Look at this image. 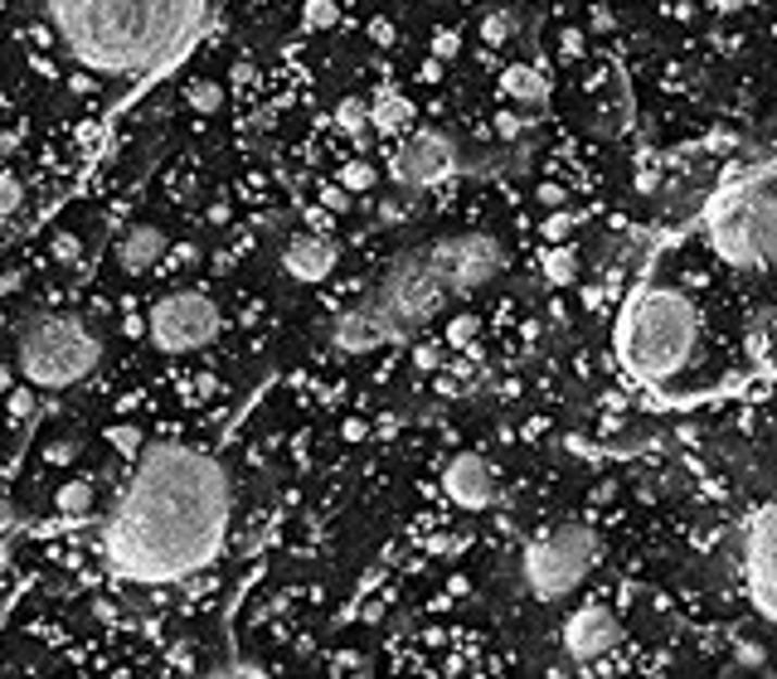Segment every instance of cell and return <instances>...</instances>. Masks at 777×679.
Masks as SVG:
<instances>
[{
	"label": "cell",
	"mask_w": 777,
	"mask_h": 679,
	"mask_svg": "<svg viewBox=\"0 0 777 679\" xmlns=\"http://www.w3.org/2000/svg\"><path fill=\"white\" fill-rule=\"evenodd\" d=\"M234 515V480L204 447L151 442L122 490L102 558L127 582H180L220 558Z\"/></svg>",
	"instance_id": "obj_1"
},
{
	"label": "cell",
	"mask_w": 777,
	"mask_h": 679,
	"mask_svg": "<svg viewBox=\"0 0 777 679\" xmlns=\"http://www.w3.org/2000/svg\"><path fill=\"white\" fill-rule=\"evenodd\" d=\"M204 0H49L68 59L92 73H151L195 35Z\"/></svg>",
	"instance_id": "obj_2"
},
{
	"label": "cell",
	"mask_w": 777,
	"mask_h": 679,
	"mask_svg": "<svg viewBox=\"0 0 777 679\" xmlns=\"http://www.w3.org/2000/svg\"><path fill=\"white\" fill-rule=\"evenodd\" d=\"M700 344V311L686 291L647 287L631 297L627 316L617 326L622 369L637 383H666L695 360Z\"/></svg>",
	"instance_id": "obj_3"
},
{
	"label": "cell",
	"mask_w": 777,
	"mask_h": 679,
	"mask_svg": "<svg viewBox=\"0 0 777 679\" xmlns=\"http://www.w3.org/2000/svg\"><path fill=\"white\" fill-rule=\"evenodd\" d=\"M773 161H759L749 171L729 175L714 194L704 228L710 248L739 272H763L773 263Z\"/></svg>",
	"instance_id": "obj_4"
},
{
	"label": "cell",
	"mask_w": 777,
	"mask_h": 679,
	"mask_svg": "<svg viewBox=\"0 0 777 679\" xmlns=\"http://www.w3.org/2000/svg\"><path fill=\"white\" fill-rule=\"evenodd\" d=\"M442 301H448V281L438 277V267L428 263V248L418 243V248L393 257L385 281H379V287L369 291V301L360 306V316L369 320V330L379 336V344L385 340H413L442 311Z\"/></svg>",
	"instance_id": "obj_5"
},
{
	"label": "cell",
	"mask_w": 777,
	"mask_h": 679,
	"mask_svg": "<svg viewBox=\"0 0 777 679\" xmlns=\"http://www.w3.org/2000/svg\"><path fill=\"white\" fill-rule=\"evenodd\" d=\"M102 360V340L78 316H35L20 326L15 364L35 389H74Z\"/></svg>",
	"instance_id": "obj_6"
},
{
	"label": "cell",
	"mask_w": 777,
	"mask_h": 679,
	"mask_svg": "<svg viewBox=\"0 0 777 679\" xmlns=\"http://www.w3.org/2000/svg\"><path fill=\"white\" fill-rule=\"evenodd\" d=\"M598 558H603V539H598V529L568 519V525L549 529V535H540L530 549H525V558H521L525 588H530L540 602L568 598V592H574L578 582L598 568Z\"/></svg>",
	"instance_id": "obj_7"
},
{
	"label": "cell",
	"mask_w": 777,
	"mask_h": 679,
	"mask_svg": "<svg viewBox=\"0 0 777 679\" xmlns=\"http://www.w3.org/2000/svg\"><path fill=\"white\" fill-rule=\"evenodd\" d=\"M147 330H151V344L161 354H190V350H204V344L220 336L224 316H220L210 291L180 287V291H165V297L151 306Z\"/></svg>",
	"instance_id": "obj_8"
},
{
	"label": "cell",
	"mask_w": 777,
	"mask_h": 679,
	"mask_svg": "<svg viewBox=\"0 0 777 679\" xmlns=\"http://www.w3.org/2000/svg\"><path fill=\"white\" fill-rule=\"evenodd\" d=\"M423 248H428V263L438 267V277L448 281V291H476L505 267V248L491 234H458Z\"/></svg>",
	"instance_id": "obj_9"
},
{
	"label": "cell",
	"mask_w": 777,
	"mask_h": 679,
	"mask_svg": "<svg viewBox=\"0 0 777 679\" xmlns=\"http://www.w3.org/2000/svg\"><path fill=\"white\" fill-rule=\"evenodd\" d=\"M458 171V141L448 131H413L399 141L389 161V180L403 185V190H428V185H442Z\"/></svg>",
	"instance_id": "obj_10"
},
{
	"label": "cell",
	"mask_w": 777,
	"mask_h": 679,
	"mask_svg": "<svg viewBox=\"0 0 777 679\" xmlns=\"http://www.w3.org/2000/svg\"><path fill=\"white\" fill-rule=\"evenodd\" d=\"M617 645H622V621L603 607V602H588V607H578L574 616H568V626H564V655L574 665L593 670L598 661L617 655Z\"/></svg>",
	"instance_id": "obj_11"
},
{
	"label": "cell",
	"mask_w": 777,
	"mask_h": 679,
	"mask_svg": "<svg viewBox=\"0 0 777 679\" xmlns=\"http://www.w3.org/2000/svg\"><path fill=\"white\" fill-rule=\"evenodd\" d=\"M743 588L753 598V612L763 621L777 616L773 602V505H759L749 519V535H743Z\"/></svg>",
	"instance_id": "obj_12"
},
{
	"label": "cell",
	"mask_w": 777,
	"mask_h": 679,
	"mask_svg": "<svg viewBox=\"0 0 777 679\" xmlns=\"http://www.w3.org/2000/svg\"><path fill=\"white\" fill-rule=\"evenodd\" d=\"M442 490H448V500H452L458 510H486V505L496 500L491 466H486L476 452L452 456L448 471H442Z\"/></svg>",
	"instance_id": "obj_13"
},
{
	"label": "cell",
	"mask_w": 777,
	"mask_h": 679,
	"mask_svg": "<svg viewBox=\"0 0 777 679\" xmlns=\"http://www.w3.org/2000/svg\"><path fill=\"white\" fill-rule=\"evenodd\" d=\"M165 248H171V238H165L161 224H131L127 234L117 238V248H112V263H117V272H127V277H147L165 257Z\"/></svg>",
	"instance_id": "obj_14"
},
{
	"label": "cell",
	"mask_w": 777,
	"mask_h": 679,
	"mask_svg": "<svg viewBox=\"0 0 777 679\" xmlns=\"http://www.w3.org/2000/svg\"><path fill=\"white\" fill-rule=\"evenodd\" d=\"M283 267L292 272L297 281L316 287V281H326L330 272H336V248H330V238H321V234H297L292 243L283 248Z\"/></svg>",
	"instance_id": "obj_15"
},
{
	"label": "cell",
	"mask_w": 777,
	"mask_h": 679,
	"mask_svg": "<svg viewBox=\"0 0 777 679\" xmlns=\"http://www.w3.org/2000/svg\"><path fill=\"white\" fill-rule=\"evenodd\" d=\"M501 92L511 102L540 108V102L549 98V78H544V68H535V64H505L501 68Z\"/></svg>",
	"instance_id": "obj_16"
},
{
	"label": "cell",
	"mask_w": 777,
	"mask_h": 679,
	"mask_svg": "<svg viewBox=\"0 0 777 679\" xmlns=\"http://www.w3.org/2000/svg\"><path fill=\"white\" fill-rule=\"evenodd\" d=\"M369 127L375 131H389V136H403L413 127V102L393 88H379V98L369 102Z\"/></svg>",
	"instance_id": "obj_17"
},
{
	"label": "cell",
	"mask_w": 777,
	"mask_h": 679,
	"mask_svg": "<svg viewBox=\"0 0 777 679\" xmlns=\"http://www.w3.org/2000/svg\"><path fill=\"white\" fill-rule=\"evenodd\" d=\"M336 350H350V354L379 350V336H375V330H369V320L360 316V311H350V316H340V326H336Z\"/></svg>",
	"instance_id": "obj_18"
},
{
	"label": "cell",
	"mask_w": 777,
	"mask_h": 679,
	"mask_svg": "<svg viewBox=\"0 0 777 679\" xmlns=\"http://www.w3.org/2000/svg\"><path fill=\"white\" fill-rule=\"evenodd\" d=\"M54 510H59V515H64V519H83V515H88V510H92V480H83V476H68L64 480V486H59L54 490Z\"/></svg>",
	"instance_id": "obj_19"
},
{
	"label": "cell",
	"mask_w": 777,
	"mask_h": 679,
	"mask_svg": "<svg viewBox=\"0 0 777 679\" xmlns=\"http://www.w3.org/2000/svg\"><path fill=\"white\" fill-rule=\"evenodd\" d=\"M540 272H544V281L549 287H574V277H578V257H574V248H544L540 253Z\"/></svg>",
	"instance_id": "obj_20"
},
{
	"label": "cell",
	"mask_w": 777,
	"mask_h": 679,
	"mask_svg": "<svg viewBox=\"0 0 777 679\" xmlns=\"http://www.w3.org/2000/svg\"><path fill=\"white\" fill-rule=\"evenodd\" d=\"M185 108H190L195 117H214V112L224 108V88L214 78H190L185 83Z\"/></svg>",
	"instance_id": "obj_21"
},
{
	"label": "cell",
	"mask_w": 777,
	"mask_h": 679,
	"mask_svg": "<svg viewBox=\"0 0 777 679\" xmlns=\"http://www.w3.org/2000/svg\"><path fill=\"white\" fill-rule=\"evenodd\" d=\"M302 25L311 35H321V29H336L340 25V0H306L302 5Z\"/></svg>",
	"instance_id": "obj_22"
},
{
	"label": "cell",
	"mask_w": 777,
	"mask_h": 679,
	"mask_svg": "<svg viewBox=\"0 0 777 679\" xmlns=\"http://www.w3.org/2000/svg\"><path fill=\"white\" fill-rule=\"evenodd\" d=\"M340 185H346L350 194H369L379 185V171L369 161H346L340 165Z\"/></svg>",
	"instance_id": "obj_23"
},
{
	"label": "cell",
	"mask_w": 777,
	"mask_h": 679,
	"mask_svg": "<svg viewBox=\"0 0 777 679\" xmlns=\"http://www.w3.org/2000/svg\"><path fill=\"white\" fill-rule=\"evenodd\" d=\"M20 209H25V180L0 165V218H15Z\"/></svg>",
	"instance_id": "obj_24"
},
{
	"label": "cell",
	"mask_w": 777,
	"mask_h": 679,
	"mask_svg": "<svg viewBox=\"0 0 777 679\" xmlns=\"http://www.w3.org/2000/svg\"><path fill=\"white\" fill-rule=\"evenodd\" d=\"M336 127L340 131H365L369 127V108H365V102H360V98H340V108H336Z\"/></svg>",
	"instance_id": "obj_25"
},
{
	"label": "cell",
	"mask_w": 777,
	"mask_h": 679,
	"mask_svg": "<svg viewBox=\"0 0 777 679\" xmlns=\"http://www.w3.org/2000/svg\"><path fill=\"white\" fill-rule=\"evenodd\" d=\"M476 326H481L476 316H452L448 330H442V344H452V350H466V344L476 340Z\"/></svg>",
	"instance_id": "obj_26"
},
{
	"label": "cell",
	"mask_w": 777,
	"mask_h": 679,
	"mask_svg": "<svg viewBox=\"0 0 777 679\" xmlns=\"http://www.w3.org/2000/svg\"><path fill=\"white\" fill-rule=\"evenodd\" d=\"M511 35H515V20L505 15V10H491V15L481 20V39H486V45H505Z\"/></svg>",
	"instance_id": "obj_27"
},
{
	"label": "cell",
	"mask_w": 777,
	"mask_h": 679,
	"mask_svg": "<svg viewBox=\"0 0 777 679\" xmlns=\"http://www.w3.org/2000/svg\"><path fill=\"white\" fill-rule=\"evenodd\" d=\"M108 442H112V452H122V456H137V452H141V432H137L131 423L108 427Z\"/></svg>",
	"instance_id": "obj_28"
},
{
	"label": "cell",
	"mask_w": 777,
	"mask_h": 679,
	"mask_svg": "<svg viewBox=\"0 0 777 679\" xmlns=\"http://www.w3.org/2000/svg\"><path fill=\"white\" fill-rule=\"evenodd\" d=\"M78 452H83V442H74V437H54V442L45 447V462L49 466H68V462H78Z\"/></svg>",
	"instance_id": "obj_29"
},
{
	"label": "cell",
	"mask_w": 777,
	"mask_h": 679,
	"mask_svg": "<svg viewBox=\"0 0 777 679\" xmlns=\"http://www.w3.org/2000/svg\"><path fill=\"white\" fill-rule=\"evenodd\" d=\"M413 364H418L423 374H438V369H442V340L418 344V350H413Z\"/></svg>",
	"instance_id": "obj_30"
},
{
	"label": "cell",
	"mask_w": 777,
	"mask_h": 679,
	"mask_svg": "<svg viewBox=\"0 0 777 679\" xmlns=\"http://www.w3.org/2000/svg\"><path fill=\"white\" fill-rule=\"evenodd\" d=\"M458 49H462V39L452 35V29H438V35H433V59H438V64L458 59Z\"/></svg>",
	"instance_id": "obj_31"
},
{
	"label": "cell",
	"mask_w": 777,
	"mask_h": 679,
	"mask_svg": "<svg viewBox=\"0 0 777 679\" xmlns=\"http://www.w3.org/2000/svg\"><path fill=\"white\" fill-rule=\"evenodd\" d=\"M559 49H564V59H584V49H588L584 29H578V25H568L564 35H559Z\"/></svg>",
	"instance_id": "obj_32"
},
{
	"label": "cell",
	"mask_w": 777,
	"mask_h": 679,
	"mask_svg": "<svg viewBox=\"0 0 777 679\" xmlns=\"http://www.w3.org/2000/svg\"><path fill=\"white\" fill-rule=\"evenodd\" d=\"M49 253H54V263H78V257H83V248H78V238H74V234H59Z\"/></svg>",
	"instance_id": "obj_33"
},
{
	"label": "cell",
	"mask_w": 777,
	"mask_h": 679,
	"mask_svg": "<svg viewBox=\"0 0 777 679\" xmlns=\"http://www.w3.org/2000/svg\"><path fill=\"white\" fill-rule=\"evenodd\" d=\"M568 228H574V214H549L544 218V243H564Z\"/></svg>",
	"instance_id": "obj_34"
},
{
	"label": "cell",
	"mask_w": 777,
	"mask_h": 679,
	"mask_svg": "<svg viewBox=\"0 0 777 679\" xmlns=\"http://www.w3.org/2000/svg\"><path fill=\"white\" fill-rule=\"evenodd\" d=\"M5 529H10V505L0 495V568H5Z\"/></svg>",
	"instance_id": "obj_35"
},
{
	"label": "cell",
	"mask_w": 777,
	"mask_h": 679,
	"mask_svg": "<svg viewBox=\"0 0 777 679\" xmlns=\"http://www.w3.org/2000/svg\"><path fill=\"white\" fill-rule=\"evenodd\" d=\"M743 5H749V0H714V10H719V15H739Z\"/></svg>",
	"instance_id": "obj_36"
},
{
	"label": "cell",
	"mask_w": 777,
	"mask_h": 679,
	"mask_svg": "<svg viewBox=\"0 0 777 679\" xmlns=\"http://www.w3.org/2000/svg\"><path fill=\"white\" fill-rule=\"evenodd\" d=\"M10 291H20V272H5V277H0V297H10Z\"/></svg>",
	"instance_id": "obj_37"
},
{
	"label": "cell",
	"mask_w": 777,
	"mask_h": 679,
	"mask_svg": "<svg viewBox=\"0 0 777 679\" xmlns=\"http://www.w3.org/2000/svg\"><path fill=\"white\" fill-rule=\"evenodd\" d=\"M375 39L385 45V39H393V25H385V20H375Z\"/></svg>",
	"instance_id": "obj_38"
},
{
	"label": "cell",
	"mask_w": 777,
	"mask_h": 679,
	"mask_svg": "<svg viewBox=\"0 0 777 679\" xmlns=\"http://www.w3.org/2000/svg\"><path fill=\"white\" fill-rule=\"evenodd\" d=\"M0 393H10V364L0 360Z\"/></svg>",
	"instance_id": "obj_39"
}]
</instances>
